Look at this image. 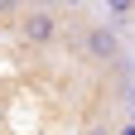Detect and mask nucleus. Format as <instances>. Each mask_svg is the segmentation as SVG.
Segmentation results:
<instances>
[{
	"label": "nucleus",
	"instance_id": "obj_1",
	"mask_svg": "<svg viewBox=\"0 0 135 135\" xmlns=\"http://www.w3.org/2000/svg\"><path fill=\"white\" fill-rule=\"evenodd\" d=\"M68 39H73V53L92 68H121L126 63V39L106 20H82V24H73Z\"/></svg>",
	"mask_w": 135,
	"mask_h": 135
},
{
	"label": "nucleus",
	"instance_id": "obj_2",
	"mask_svg": "<svg viewBox=\"0 0 135 135\" xmlns=\"http://www.w3.org/2000/svg\"><path fill=\"white\" fill-rule=\"evenodd\" d=\"M15 29H20V39L29 48H53L73 34L68 10H58V5H20L15 10Z\"/></svg>",
	"mask_w": 135,
	"mask_h": 135
},
{
	"label": "nucleus",
	"instance_id": "obj_3",
	"mask_svg": "<svg viewBox=\"0 0 135 135\" xmlns=\"http://www.w3.org/2000/svg\"><path fill=\"white\" fill-rule=\"evenodd\" d=\"M82 135H116V126H111V116H87Z\"/></svg>",
	"mask_w": 135,
	"mask_h": 135
},
{
	"label": "nucleus",
	"instance_id": "obj_4",
	"mask_svg": "<svg viewBox=\"0 0 135 135\" xmlns=\"http://www.w3.org/2000/svg\"><path fill=\"white\" fill-rule=\"evenodd\" d=\"M101 20H135V5H126V0H121V5H106V10H101Z\"/></svg>",
	"mask_w": 135,
	"mask_h": 135
},
{
	"label": "nucleus",
	"instance_id": "obj_5",
	"mask_svg": "<svg viewBox=\"0 0 135 135\" xmlns=\"http://www.w3.org/2000/svg\"><path fill=\"white\" fill-rule=\"evenodd\" d=\"M0 20H15V5H0Z\"/></svg>",
	"mask_w": 135,
	"mask_h": 135
}]
</instances>
